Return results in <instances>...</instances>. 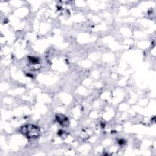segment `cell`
I'll return each instance as SVG.
<instances>
[{
    "label": "cell",
    "instance_id": "3",
    "mask_svg": "<svg viewBox=\"0 0 156 156\" xmlns=\"http://www.w3.org/2000/svg\"><path fill=\"white\" fill-rule=\"evenodd\" d=\"M28 60L29 63L30 64V65H37L40 64V59L39 57H34V56H29L28 57Z\"/></svg>",
    "mask_w": 156,
    "mask_h": 156
},
{
    "label": "cell",
    "instance_id": "1",
    "mask_svg": "<svg viewBox=\"0 0 156 156\" xmlns=\"http://www.w3.org/2000/svg\"><path fill=\"white\" fill-rule=\"evenodd\" d=\"M20 132L26 137L31 139L36 138L39 137L40 129L39 126L34 124H26L23 126L20 129Z\"/></svg>",
    "mask_w": 156,
    "mask_h": 156
},
{
    "label": "cell",
    "instance_id": "2",
    "mask_svg": "<svg viewBox=\"0 0 156 156\" xmlns=\"http://www.w3.org/2000/svg\"><path fill=\"white\" fill-rule=\"evenodd\" d=\"M56 121L60 124V126L63 127H67L69 125V119L65 115L61 114V113H57L55 115Z\"/></svg>",
    "mask_w": 156,
    "mask_h": 156
},
{
    "label": "cell",
    "instance_id": "4",
    "mask_svg": "<svg viewBox=\"0 0 156 156\" xmlns=\"http://www.w3.org/2000/svg\"><path fill=\"white\" fill-rule=\"evenodd\" d=\"M125 143H126V142L124 141L123 139H120L118 140V144L119 145H123Z\"/></svg>",
    "mask_w": 156,
    "mask_h": 156
}]
</instances>
